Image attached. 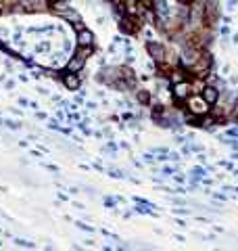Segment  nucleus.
<instances>
[{
	"mask_svg": "<svg viewBox=\"0 0 238 251\" xmlns=\"http://www.w3.org/2000/svg\"><path fill=\"white\" fill-rule=\"evenodd\" d=\"M201 96H203V99H205L209 105H218V101H220V90H218V86H213V84H207V86L203 88Z\"/></svg>",
	"mask_w": 238,
	"mask_h": 251,
	"instance_id": "obj_6",
	"label": "nucleus"
},
{
	"mask_svg": "<svg viewBox=\"0 0 238 251\" xmlns=\"http://www.w3.org/2000/svg\"><path fill=\"white\" fill-rule=\"evenodd\" d=\"M2 11H4V2L0 0V15H2Z\"/></svg>",
	"mask_w": 238,
	"mask_h": 251,
	"instance_id": "obj_10",
	"label": "nucleus"
},
{
	"mask_svg": "<svg viewBox=\"0 0 238 251\" xmlns=\"http://www.w3.org/2000/svg\"><path fill=\"white\" fill-rule=\"evenodd\" d=\"M140 27H142V17L140 15H130V13H125L119 21V30L123 34H130V36H136L140 32Z\"/></svg>",
	"mask_w": 238,
	"mask_h": 251,
	"instance_id": "obj_3",
	"label": "nucleus"
},
{
	"mask_svg": "<svg viewBox=\"0 0 238 251\" xmlns=\"http://www.w3.org/2000/svg\"><path fill=\"white\" fill-rule=\"evenodd\" d=\"M61 80H63V84H65L67 90H78L80 84H82L80 75H78V73H71V72H67L65 75H61Z\"/></svg>",
	"mask_w": 238,
	"mask_h": 251,
	"instance_id": "obj_8",
	"label": "nucleus"
},
{
	"mask_svg": "<svg viewBox=\"0 0 238 251\" xmlns=\"http://www.w3.org/2000/svg\"><path fill=\"white\" fill-rule=\"evenodd\" d=\"M171 90H173V99L176 103H182L190 96L192 88H190V80H184V82H178V84H171Z\"/></svg>",
	"mask_w": 238,
	"mask_h": 251,
	"instance_id": "obj_4",
	"label": "nucleus"
},
{
	"mask_svg": "<svg viewBox=\"0 0 238 251\" xmlns=\"http://www.w3.org/2000/svg\"><path fill=\"white\" fill-rule=\"evenodd\" d=\"M136 99H138L140 105H151V92H149V90H138Z\"/></svg>",
	"mask_w": 238,
	"mask_h": 251,
	"instance_id": "obj_9",
	"label": "nucleus"
},
{
	"mask_svg": "<svg viewBox=\"0 0 238 251\" xmlns=\"http://www.w3.org/2000/svg\"><path fill=\"white\" fill-rule=\"evenodd\" d=\"M78 46H94V34L88 27L78 30Z\"/></svg>",
	"mask_w": 238,
	"mask_h": 251,
	"instance_id": "obj_7",
	"label": "nucleus"
},
{
	"mask_svg": "<svg viewBox=\"0 0 238 251\" xmlns=\"http://www.w3.org/2000/svg\"><path fill=\"white\" fill-rule=\"evenodd\" d=\"M184 103H186V111H188V113H194V115H199V117L207 115L209 113V107H211V105L203 99L201 94H190Z\"/></svg>",
	"mask_w": 238,
	"mask_h": 251,
	"instance_id": "obj_2",
	"label": "nucleus"
},
{
	"mask_svg": "<svg viewBox=\"0 0 238 251\" xmlns=\"http://www.w3.org/2000/svg\"><path fill=\"white\" fill-rule=\"evenodd\" d=\"M146 53L151 54V59H155V63L165 61L167 53H165V46L161 42H146Z\"/></svg>",
	"mask_w": 238,
	"mask_h": 251,
	"instance_id": "obj_5",
	"label": "nucleus"
},
{
	"mask_svg": "<svg viewBox=\"0 0 238 251\" xmlns=\"http://www.w3.org/2000/svg\"><path fill=\"white\" fill-rule=\"evenodd\" d=\"M94 53V46H78V51L73 53V57L67 61L65 65V72H71V73H80L84 65H86L88 57Z\"/></svg>",
	"mask_w": 238,
	"mask_h": 251,
	"instance_id": "obj_1",
	"label": "nucleus"
}]
</instances>
